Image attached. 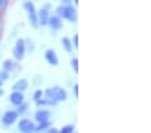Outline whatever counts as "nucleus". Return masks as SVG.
Here are the masks:
<instances>
[{
  "instance_id": "obj_1",
  "label": "nucleus",
  "mask_w": 151,
  "mask_h": 133,
  "mask_svg": "<svg viewBox=\"0 0 151 133\" xmlns=\"http://www.w3.org/2000/svg\"><path fill=\"white\" fill-rule=\"evenodd\" d=\"M43 97L58 104V102L68 100V93L61 86H51V87H47L46 90H43Z\"/></svg>"
},
{
  "instance_id": "obj_2",
  "label": "nucleus",
  "mask_w": 151,
  "mask_h": 133,
  "mask_svg": "<svg viewBox=\"0 0 151 133\" xmlns=\"http://www.w3.org/2000/svg\"><path fill=\"white\" fill-rule=\"evenodd\" d=\"M57 15L70 23H76L77 18H78L77 16V8L73 7V4H61V6H58Z\"/></svg>"
},
{
  "instance_id": "obj_3",
  "label": "nucleus",
  "mask_w": 151,
  "mask_h": 133,
  "mask_svg": "<svg viewBox=\"0 0 151 133\" xmlns=\"http://www.w3.org/2000/svg\"><path fill=\"white\" fill-rule=\"evenodd\" d=\"M23 8H24L26 14H27L30 26H31L32 28H38L39 24H38V16H37V8H35V4L32 3L31 0H24Z\"/></svg>"
},
{
  "instance_id": "obj_4",
  "label": "nucleus",
  "mask_w": 151,
  "mask_h": 133,
  "mask_svg": "<svg viewBox=\"0 0 151 133\" xmlns=\"http://www.w3.org/2000/svg\"><path fill=\"white\" fill-rule=\"evenodd\" d=\"M26 41L23 38H18L15 42V46H14L12 48V54H14V58H15L16 60H20L24 58L26 55Z\"/></svg>"
},
{
  "instance_id": "obj_5",
  "label": "nucleus",
  "mask_w": 151,
  "mask_h": 133,
  "mask_svg": "<svg viewBox=\"0 0 151 133\" xmlns=\"http://www.w3.org/2000/svg\"><path fill=\"white\" fill-rule=\"evenodd\" d=\"M37 124L30 118H22L18 122V130L20 133H35Z\"/></svg>"
},
{
  "instance_id": "obj_6",
  "label": "nucleus",
  "mask_w": 151,
  "mask_h": 133,
  "mask_svg": "<svg viewBox=\"0 0 151 133\" xmlns=\"http://www.w3.org/2000/svg\"><path fill=\"white\" fill-rule=\"evenodd\" d=\"M18 118H19L18 112H16L15 109H9V110H7L6 113L3 114L1 124H3L4 127H11V125H14V124L18 121Z\"/></svg>"
},
{
  "instance_id": "obj_7",
  "label": "nucleus",
  "mask_w": 151,
  "mask_h": 133,
  "mask_svg": "<svg viewBox=\"0 0 151 133\" xmlns=\"http://www.w3.org/2000/svg\"><path fill=\"white\" fill-rule=\"evenodd\" d=\"M50 118H51L50 110H47V109H43V108L38 109V110L35 112V114H34V120H35V122H37V124L50 121Z\"/></svg>"
},
{
  "instance_id": "obj_8",
  "label": "nucleus",
  "mask_w": 151,
  "mask_h": 133,
  "mask_svg": "<svg viewBox=\"0 0 151 133\" xmlns=\"http://www.w3.org/2000/svg\"><path fill=\"white\" fill-rule=\"evenodd\" d=\"M47 27H50V30L53 31H60L62 30L63 27V22H62V18H60L58 15H50L49 18V22H47Z\"/></svg>"
},
{
  "instance_id": "obj_9",
  "label": "nucleus",
  "mask_w": 151,
  "mask_h": 133,
  "mask_svg": "<svg viewBox=\"0 0 151 133\" xmlns=\"http://www.w3.org/2000/svg\"><path fill=\"white\" fill-rule=\"evenodd\" d=\"M45 59L50 66H58V63H60V58H58L54 48H47L45 51Z\"/></svg>"
},
{
  "instance_id": "obj_10",
  "label": "nucleus",
  "mask_w": 151,
  "mask_h": 133,
  "mask_svg": "<svg viewBox=\"0 0 151 133\" xmlns=\"http://www.w3.org/2000/svg\"><path fill=\"white\" fill-rule=\"evenodd\" d=\"M37 16H38V24L41 27H46L49 18H50V10H47V8L43 7L39 11H37Z\"/></svg>"
},
{
  "instance_id": "obj_11",
  "label": "nucleus",
  "mask_w": 151,
  "mask_h": 133,
  "mask_svg": "<svg viewBox=\"0 0 151 133\" xmlns=\"http://www.w3.org/2000/svg\"><path fill=\"white\" fill-rule=\"evenodd\" d=\"M8 100L14 106H18V105H20L22 102H24V94H23L22 92H15V90H12V93L9 94Z\"/></svg>"
},
{
  "instance_id": "obj_12",
  "label": "nucleus",
  "mask_w": 151,
  "mask_h": 133,
  "mask_svg": "<svg viewBox=\"0 0 151 133\" xmlns=\"http://www.w3.org/2000/svg\"><path fill=\"white\" fill-rule=\"evenodd\" d=\"M28 87V81L26 78H19L18 81H16L15 83H14L12 86V90H15V92H24V90H27Z\"/></svg>"
},
{
  "instance_id": "obj_13",
  "label": "nucleus",
  "mask_w": 151,
  "mask_h": 133,
  "mask_svg": "<svg viewBox=\"0 0 151 133\" xmlns=\"http://www.w3.org/2000/svg\"><path fill=\"white\" fill-rule=\"evenodd\" d=\"M16 67H18V65H16L15 60H12V59H6L3 62V70H6L8 73H12L14 70H16Z\"/></svg>"
},
{
  "instance_id": "obj_14",
  "label": "nucleus",
  "mask_w": 151,
  "mask_h": 133,
  "mask_svg": "<svg viewBox=\"0 0 151 133\" xmlns=\"http://www.w3.org/2000/svg\"><path fill=\"white\" fill-rule=\"evenodd\" d=\"M35 104H37L38 108H45V106H55L57 102L50 101V100H47V98H45V97H42L41 100L35 101Z\"/></svg>"
},
{
  "instance_id": "obj_15",
  "label": "nucleus",
  "mask_w": 151,
  "mask_h": 133,
  "mask_svg": "<svg viewBox=\"0 0 151 133\" xmlns=\"http://www.w3.org/2000/svg\"><path fill=\"white\" fill-rule=\"evenodd\" d=\"M61 43H62V47L65 48L66 53H72L73 51V44H72V39L68 38V36H63L61 39Z\"/></svg>"
},
{
  "instance_id": "obj_16",
  "label": "nucleus",
  "mask_w": 151,
  "mask_h": 133,
  "mask_svg": "<svg viewBox=\"0 0 151 133\" xmlns=\"http://www.w3.org/2000/svg\"><path fill=\"white\" fill-rule=\"evenodd\" d=\"M50 127H51L50 121H46V122H39V124H37V129H35V133H45Z\"/></svg>"
},
{
  "instance_id": "obj_17",
  "label": "nucleus",
  "mask_w": 151,
  "mask_h": 133,
  "mask_svg": "<svg viewBox=\"0 0 151 133\" xmlns=\"http://www.w3.org/2000/svg\"><path fill=\"white\" fill-rule=\"evenodd\" d=\"M74 129L76 128L73 124H66V125H63V127H61L60 129H58V132L60 133H73V132H76Z\"/></svg>"
},
{
  "instance_id": "obj_18",
  "label": "nucleus",
  "mask_w": 151,
  "mask_h": 133,
  "mask_svg": "<svg viewBox=\"0 0 151 133\" xmlns=\"http://www.w3.org/2000/svg\"><path fill=\"white\" fill-rule=\"evenodd\" d=\"M15 110L18 112L19 116H20V114H24L28 110V104H26V102H22L20 105H18V106H16Z\"/></svg>"
},
{
  "instance_id": "obj_19",
  "label": "nucleus",
  "mask_w": 151,
  "mask_h": 133,
  "mask_svg": "<svg viewBox=\"0 0 151 133\" xmlns=\"http://www.w3.org/2000/svg\"><path fill=\"white\" fill-rule=\"evenodd\" d=\"M70 66H72L73 71H74L76 74L78 73V58H77V57H73L72 59H70Z\"/></svg>"
},
{
  "instance_id": "obj_20",
  "label": "nucleus",
  "mask_w": 151,
  "mask_h": 133,
  "mask_svg": "<svg viewBox=\"0 0 151 133\" xmlns=\"http://www.w3.org/2000/svg\"><path fill=\"white\" fill-rule=\"evenodd\" d=\"M9 6V0H0V15H3Z\"/></svg>"
},
{
  "instance_id": "obj_21",
  "label": "nucleus",
  "mask_w": 151,
  "mask_h": 133,
  "mask_svg": "<svg viewBox=\"0 0 151 133\" xmlns=\"http://www.w3.org/2000/svg\"><path fill=\"white\" fill-rule=\"evenodd\" d=\"M42 97H43V90H41V89L35 90L34 94H32V100H34V101H38V100H41Z\"/></svg>"
},
{
  "instance_id": "obj_22",
  "label": "nucleus",
  "mask_w": 151,
  "mask_h": 133,
  "mask_svg": "<svg viewBox=\"0 0 151 133\" xmlns=\"http://www.w3.org/2000/svg\"><path fill=\"white\" fill-rule=\"evenodd\" d=\"M9 74H11V73H8V71H6V70H1V71H0V81H1V82L8 81V79H9Z\"/></svg>"
},
{
  "instance_id": "obj_23",
  "label": "nucleus",
  "mask_w": 151,
  "mask_h": 133,
  "mask_svg": "<svg viewBox=\"0 0 151 133\" xmlns=\"http://www.w3.org/2000/svg\"><path fill=\"white\" fill-rule=\"evenodd\" d=\"M26 41V50H30V53H32L34 51V43H32L31 39H24Z\"/></svg>"
},
{
  "instance_id": "obj_24",
  "label": "nucleus",
  "mask_w": 151,
  "mask_h": 133,
  "mask_svg": "<svg viewBox=\"0 0 151 133\" xmlns=\"http://www.w3.org/2000/svg\"><path fill=\"white\" fill-rule=\"evenodd\" d=\"M72 44L74 48L78 47V34H74V36H73V39H72Z\"/></svg>"
},
{
  "instance_id": "obj_25",
  "label": "nucleus",
  "mask_w": 151,
  "mask_h": 133,
  "mask_svg": "<svg viewBox=\"0 0 151 133\" xmlns=\"http://www.w3.org/2000/svg\"><path fill=\"white\" fill-rule=\"evenodd\" d=\"M45 133H60V132H58V128L50 127V128H49V129H47V130H46V132H45Z\"/></svg>"
},
{
  "instance_id": "obj_26",
  "label": "nucleus",
  "mask_w": 151,
  "mask_h": 133,
  "mask_svg": "<svg viewBox=\"0 0 151 133\" xmlns=\"http://www.w3.org/2000/svg\"><path fill=\"white\" fill-rule=\"evenodd\" d=\"M73 92H74V97H78V85L77 83L73 86Z\"/></svg>"
},
{
  "instance_id": "obj_27",
  "label": "nucleus",
  "mask_w": 151,
  "mask_h": 133,
  "mask_svg": "<svg viewBox=\"0 0 151 133\" xmlns=\"http://www.w3.org/2000/svg\"><path fill=\"white\" fill-rule=\"evenodd\" d=\"M62 4H72V0H61Z\"/></svg>"
},
{
  "instance_id": "obj_28",
  "label": "nucleus",
  "mask_w": 151,
  "mask_h": 133,
  "mask_svg": "<svg viewBox=\"0 0 151 133\" xmlns=\"http://www.w3.org/2000/svg\"><path fill=\"white\" fill-rule=\"evenodd\" d=\"M3 95H4V90L0 87V97H3Z\"/></svg>"
},
{
  "instance_id": "obj_29",
  "label": "nucleus",
  "mask_w": 151,
  "mask_h": 133,
  "mask_svg": "<svg viewBox=\"0 0 151 133\" xmlns=\"http://www.w3.org/2000/svg\"><path fill=\"white\" fill-rule=\"evenodd\" d=\"M1 28H3V20L0 19V31H1Z\"/></svg>"
},
{
  "instance_id": "obj_30",
  "label": "nucleus",
  "mask_w": 151,
  "mask_h": 133,
  "mask_svg": "<svg viewBox=\"0 0 151 133\" xmlns=\"http://www.w3.org/2000/svg\"><path fill=\"white\" fill-rule=\"evenodd\" d=\"M72 1H74V4H78V0H72Z\"/></svg>"
},
{
  "instance_id": "obj_31",
  "label": "nucleus",
  "mask_w": 151,
  "mask_h": 133,
  "mask_svg": "<svg viewBox=\"0 0 151 133\" xmlns=\"http://www.w3.org/2000/svg\"><path fill=\"white\" fill-rule=\"evenodd\" d=\"M3 83H4V82H1V81H0V87H1V86H3Z\"/></svg>"
},
{
  "instance_id": "obj_32",
  "label": "nucleus",
  "mask_w": 151,
  "mask_h": 133,
  "mask_svg": "<svg viewBox=\"0 0 151 133\" xmlns=\"http://www.w3.org/2000/svg\"><path fill=\"white\" fill-rule=\"evenodd\" d=\"M73 133H77V132H73Z\"/></svg>"
}]
</instances>
